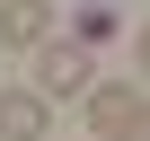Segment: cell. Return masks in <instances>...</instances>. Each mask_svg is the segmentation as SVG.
I'll return each mask as SVG.
<instances>
[{
  "mask_svg": "<svg viewBox=\"0 0 150 141\" xmlns=\"http://www.w3.org/2000/svg\"><path fill=\"white\" fill-rule=\"evenodd\" d=\"M27 88H35L44 106H53V97H88V88H97V62L71 44V35H62V44H35V80H27Z\"/></svg>",
  "mask_w": 150,
  "mask_h": 141,
  "instance_id": "cell-1",
  "label": "cell"
},
{
  "mask_svg": "<svg viewBox=\"0 0 150 141\" xmlns=\"http://www.w3.org/2000/svg\"><path fill=\"white\" fill-rule=\"evenodd\" d=\"M88 123H97V141H150V97L141 88H88Z\"/></svg>",
  "mask_w": 150,
  "mask_h": 141,
  "instance_id": "cell-2",
  "label": "cell"
},
{
  "mask_svg": "<svg viewBox=\"0 0 150 141\" xmlns=\"http://www.w3.org/2000/svg\"><path fill=\"white\" fill-rule=\"evenodd\" d=\"M0 44H9V53L53 44V0H0Z\"/></svg>",
  "mask_w": 150,
  "mask_h": 141,
  "instance_id": "cell-3",
  "label": "cell"
},
{
  "mask_svg": "<svg viewBox=\"0 0 150 141\" xmlns=\"http://www.w3.org/2000/svg\"><path fill=\"white\" fill-rule=\"evenodd\" d=\"M44 97L35 88H0V141H44Z\"/></svg>",
  "mask_w": 150,
  "mask_h": 141,
  "instance_id": "cell-4",
  "label": "cell"
},
{
  "mask_svg": "<svg viewBox=\"0 0 150 141\" xmlns=\"http://www.w3.org/2000/svg\"><path fill=\"white\" fill-rule=\"evenodd\" d=\"M124 35V18L106 9V0H80V9H71V44H80V53H97V44H115Z\"/></svg>",
  "mask_w": 150,
  "mask_h": 141,
  "instance_id": "cell-5",
  "label": "cell"
},
{
  "mask_svg": "<svg viewBox=\"0 0 150 141\" xmlns=\"http://www.w3.org/2000/svg\"><path fill=\"white\" fill-rule=\"evenodd\" d=\"M132 62H141V70H150V18H141V35H132Z\"/></svg>",
  "mask_w": 150,
  "mask_h": 141,
  "instance_id": "cell-6",
  "label": "cell"
},
{
  "mask_svg": "<svg viewBox=\"0 0 150 141\" xmlns=\"http://www.w3.org/2000/svg\"><path fill=\"white\" fill-rule=\"evenodd\" d=\"M44 141H53V132H44Z\"/></svg>",
  "mask_w": 150,
  "mask_h": 141,
  "instance_id": "cell-7",
  "label": "cell"
}]
</instances>
